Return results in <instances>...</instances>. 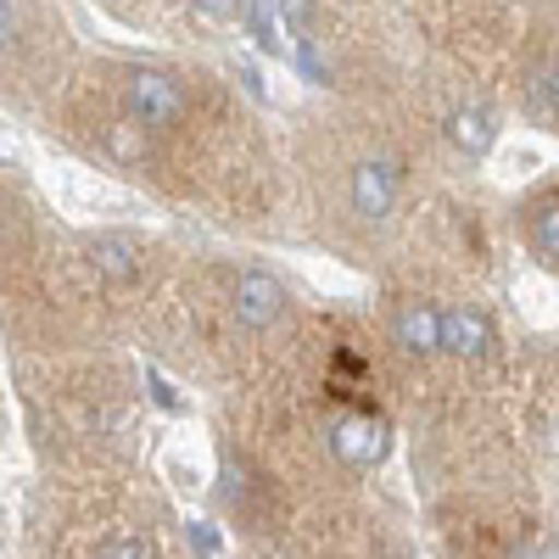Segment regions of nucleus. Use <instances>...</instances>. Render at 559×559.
Returning a JSON list of instances; mask_svg holds the SVG:
<instances>
[{
	"label": "nucleus",
	"instance_id": "obj_1",
	"mask_svg": "<svg viewBox=\"0 0 559 559\" xmlns=\"http://www.w3.org/2000/svg\"><path fill=\"white\" fill-rule=\"evenodd\" d=\"M23 559H197L191 532L134 459L45 464L23 503Z\"/></svg>",
	"mask_w": 559,
	"mask_h": 559
},
{
	"label": "nucleus",
	"instance_id": "obj_2",
	"mask_svg": "<svg viewBox=\"0 0 559 559\" xmlns=\"http://www.w3.org/2000/svg\"><path fill=\"white\" fill-rule=\"evenodd\" d=\"M23 419L45 464L134 459V376L102 353H51L17 364Z\"/></svg>",
	"mask_w": 559,
	"mask_h": 559
},
{
	"label": "nucleus",
	"instance_id": "obj_3",
	"mask_svg": "<svg viewBox=\"0 0 559 559\" xmlns=\"http://www.w3.org/2000/svg\"><path fill=\"white\" fill-rule=\"evenodd\" d=\"M241 559H408L397 526L369 492L297 509L274 532L241 537Z\"/></svg>",
	"mask_w": 559,
	"mask_h": 559
},
{
	"label": "nucleus",
	"instance_id": "obj_4",
	"mask_svg": "<svg viewBox=\"0 0 559 559\" xmlns=\"http://www.w3.org/2000/svg\"><path fill=\"white\" fill-rule=\"evenodd\" d=\"M521 241H526V252L543 269L559 274V179L543 185L537 197H526V207H521Z\"/></svg>",
	"mask_w": 559,
	"mask_h": 559
},
{
	"label": "nucleus",
	"instance_id": "obj_5",
	"mask_svg": "<svg viewBox=\"0 0 559 559\" xmlns=\"http://www.w3.org/2000/svg\"><path fill=\"white\" fill-rule=\"evenodd\" d=\"M191 17H202V23H236L241 12H247V0H179Z\"/></svg>",
	"mask_w": 559,
	"mask_h": 559
}]
</instances>
